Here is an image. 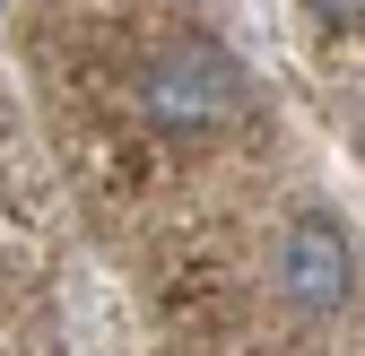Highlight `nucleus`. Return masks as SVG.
Returning a JSON list of instances; mask_svg holds the SVG:
<instances>
[{
  "mask_svg": "<svg viewBox=\"0 0 365 356\" xmlns=\"http://www.w3.org/2000/svg\"><path fill=\"white\" fill-rule=\"evenodd\" d=\"M244 105H252L244 61L226 53L217 35H174L140 70V122L157 130V140H174V148H200V140H217V130H235Z\"/></svg>",
  "mask_w": 365,
  "mask_h": 356,
  "instance_id": "nucleus-1",
  "label": "nucleus"
},
{
  "mask_svg": "<svg viewBox=\"0 0 365 356\" xmlns=\"http://www.w3.org/2000/svg\"><path fill=\"white\" fill-rule=\"evenodd\" d=\"M269 270H279V295L304 322H331V313L356 304V244H348V226L331 209H296L279 226V261Z\"/></svg>",
  "mask_w": 365,
  "mask_h": 356,
  "instance_id": "nucleus-2",
  "label": "nucleus"
},
{
  "mask_svg": "<svg viewBox=\"0 0 365 356\" xmlns=\"http://www.w3.org/2000/svg\"><path fill=\"white\" fill-rule=\"evenodd\" d=\"M304 9L322 18V26H356V0H304Z\"/></svg>",
  "mask_w": 365,
  "mask_h": 356,
  "instance_id": "nucleus-3",
  "label": "nucleus"
}]
</instances>
